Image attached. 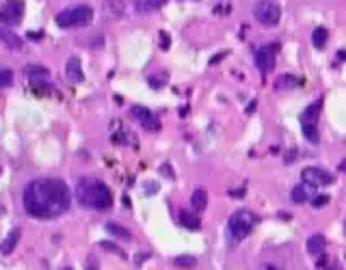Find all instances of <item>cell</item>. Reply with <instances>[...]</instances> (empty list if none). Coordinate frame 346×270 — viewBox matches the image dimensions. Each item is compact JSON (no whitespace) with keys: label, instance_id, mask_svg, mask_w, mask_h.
I'll use <instances>...</instances> for the list:
<instances>
[{"label":"cell","instance_id":"6da1fadb","mask_svg":"<svg viewBox=\"0 0 346 270\" xmlns=\"http://www.w3.org/2000/svg\"><path fill=\"white\" fill-rule=\"evenodd\" d=\"M69 188L63 180L39 178L24 188V207L35 219H54L69 210Z\"/></svg>","mask_w":346,"mask_h":270},{"label":"cell","instance_id":"7a4b0ae2","mask_svg":"<svg viewBox=\"0 0 346 270\" xmlns=\"http://www.w3.org/2000/svg\"><path fill=\"white\" fill-rule=\"evenodd\" d=\"M76 197H78V203L91 207V210H98V212H106L111 210L113 205V195L108 190V186L96 180V178H82L76 184Z\"/></svg>","mask_w":346,"mask_h":270},{"label":"cell","instance_id":"3957f363","mask_svg":"<svg viewBox=\"0 0 346 270\" xmlns=\"http://www.w3.org/2000/svg\"><path fill=\"white\" fill-rule=\"evenodd\" d=\"M256 225H258V216L253 212L238 210V212H234L232 216H229L227 229H229V234H232L234 240H243V238H247L251 232H253Z\"/></svg>","mask_w":346,"mask_h":270},{"label":"cell","instance_id":"277c9868","mask_svg":"<svg viewBox=\"0 0 346 270\" xmlns=\"http://www.w3.org/2000/svg\"><path fill=\"white\" fill-rule=\"evenodd\" d=\"M93 20V9L87 7V5H78V7H71V9H65V11H61L57 15V24L67 28V26H87L91 24Z\"/></svg>","mask_w":346,"mask_h":270},{"label":"cell","instance_id":"5b68a950","mask_svg":"<svg viewBox=\"0 0 346 270\" xmlns=\"http://www.w3.org/2000/svg\"><path fill=\"white\" fill-rule=\"evenodd\" d=\"M253 17L262 26H275L281 20V9L275 0H258L253 5Z\"/></svg>","mask_w":346,"mask_h":270},{"label":"cell","instance_id":"8992f818","mask_svg":"<svg viewBox=\"0 0 346 270\" xmlns=\"http://www.w3.org/2000/svg\"><path fill=\"white\" fill-rule=\"evenodd\" d=\"M22 15H24V3L22 0H7V3L3 5V9H0V20L9 26L17 24L20 20H22Z\"/></svg>","mask_w":346,"mask_h":270},{"label":"cell","instance_id":"52a82bcc","mask_svg":"<svg viewBox=\"0 0 346 270\" xmlns=\"http://www.w3.org/2000/svg\"><path fill=\"white\" fill-rule=\"evenodd\" d=\"M130 112H132V117L139 121L148 132H158V130H160V121H158V117H156L150 108H145V106H132Z\"/></svg>","mask_w":346,"mask_h":270},{"label":"cell","instance_id":"ba28073f","mask_svg":"<svg viewBox=\"0 0 346 270\" xmlns=\"http://www.w3.org/2000/svg\"><path fill=\"white\" fill-rule=\"evenodd\" d=\"M256 65L262 74H270L275 69V46H262L256 50Z\"/></svg>","mask_w":346,"mask_h":270},{"label":"cell","instance_id":"9c48e42d","mask_svg":"<svg viewBox=\"0 0 346 270\" xmlns=\"http://www.w3.org/2000/svg\"><path fill=\"white\" fill-rule=\"evenodd\" d=\"M301 178H303V184H309V186H314V188H318V186H329L333 182V175H329L322 169H316V167L305 169L301 173Z\"/></svg>","mask_w":346,"mask_h":270},{"label":"cell","instance_id":"30bf717a","mask_svg":"<svg viewBox=\"0 0 346 270\" xmlns=\"http://www.w3.org/2000/svg\"><path fill=\"white\" fill-rule=\"evenodd\" d=\"M65 76H67L69 82H82L85 74H82V63H80L78 56L67 59V63H65Z\"/></svg>","mask_w":346,"mask_h":270},{"label":"cell","instance_id":"8fae6325","mask_svg":"<svg viewBox=\"0 0 346 270\" xmlns=\"http://www.w3.org/2000/svg\"><path fill=\"white\" fill-rule=\"evenodd\" d=\"M312 195H314V186H309V184H301V186H295V188H292L290 199L295 201V203H305Z\"/></svg>","mask_w":346,"mask_h":270},{"label":"cell","instance_id":"7c38bea8","mask_svg":"<svg viewBox=\"0 0 346 270\" xmlns=\"http://www.w3.org/2000/svg\"><path fill=\"white\" fill-rule=\"evenodd\" d=\"M324 248H327V240H324V236H320V234L312 236L309 240H307V251H309V255H322Z\"/></svg>","mask_w":346,"mask_h":270},{"label":"cell","instance_id":"4fadbf2b","mask_svg":"<svg viewBox=\"0 0 346 270\" xmlns=\"http://www.w3.org/2000/svg\"><path fill=\"white\" fill-rule=\"evenodd\" d=\"M191 203L197 212H204L206 207H208V192L206 188H195L193 195H191Z\"/></svg>","mask_w":346,"mask_h":270},{"label":"cell","instance_id":"5bb4252c","mask_svg":"<svg viewBox=\"0 0 346 270\" xmlns=\"http://www.w3.org/2000/svg\"><path fill=\"white\" fill-rule=\"evenodd\" d=\"M17 240H20V229H13V232L3 240V244H0V253H3V255L13 253V248L17 246Z\"/></svg>","mask_w":346,"mask_h":270},{"label":"cell","instance_id":"9a60e30c","mask_svg":"<svg viewBox=\"0 0 346 270\" xmlns=\"http://www.w3.org/2000/svg\"><path fill=\"white\" fill-rule=\"evenodd\" d=\"M180 225L184 227V229L197 232L199 227H202V221H199L197 216H195V214H191V212H180Z\"/></svg>","mask_w":346,"mask_h":270},{"label":"cell","instance_id":"2e32d148","mask_svg":"<svg viewBox=\"0 0 346 270\" xmlns=\"http://www.w3.org/2000/svg\"><path fill=\"white\" fill-rule=\"evenodd\" d=\"M171 266L175 268H184V270H191L197 266V257L195 255H177L171 259Z\"/></svg>","mask_w":346,"mask_h":270},{"label":"cell","instance_id":"e0dca14e","mask_svg":"<svg viewBox=\"0 0 346 270\" xmlns=\"http://www.w3.org/2000/svg\"><path fill=\"white\" fill-rule=\"evenodd\" d=\"M301 85V80L297 78V76H290V74H281V76H277V80H275V87L277 89H295V87H299Z\"/></svg>","mask_w":346,"mask_h":270},{"label":"cell","instance_id":"ac0fdd59","mask_svg":"<svg viewBox=\"0 0 346 270\" xmlns=\"http://www.w3.org/2000/svg\"><path fill=\"white\" fill-rule=\"evenodd\" d=\"M0 39H3L11 50H20V48H22V39H20L15 33H11V30H0Z\"/></svg>","mask_w":346,"mask_h":270},{"label":"cell","instance_id":"d6986e66","mask_svg":"<svg viewBox=\"0 0 346 270\" xmlns=\"http://www.w3.org/2000/svg\"><path fill=\"white\" fill-rule=\"evenodd\" d=\"M106 229L113 234V236H117V238H121V240H132V234L125 229V227H121V225H117V223H106Z\"/></svg>","mask_w":346,"mask_h":270},{"label":"cell","instance_id":"ffe728a7","mask_svg":"<svg viewBox=\"0 0 346 270\" xmlns=\"http://www.w3.org/2000/svg\"><path fill=\"white\" fill-rule=\"evenodd\" d=\"M327 37H329L327 28L318 26V28H314V33H312V44L316 46V48H324V44H327Z\"/></svg>","mask_w":346,"mask_h":270},{"label":"cell","instance_id":"44dd1931","mask_svg":"<svg viewBox=\"0 0 346 270\" xmlns=\"http://www.w3.org/2000/svg\"><path fill=\"white\" fill-rule=\"evenodd\" d=\"M167 0H136V9L139 11H154V9L165 7Z\"/></svg>","mask_w":346,"mask_h":270},{"label":"cell","instance_id":"7402d4cb","mask_svg":"<svg viewBox=\"0 0 346 270\" xmlns=\"http://www.w3.org/2000/svg\"><path fill=\"white\" fill-rule=\"evenodd\" d=\"M320 108H322V100H318L316 104H314V106H309V108L305 110V115H303V123H316Z\"/></svg>","mask_w":346,"mask_h":270},{"label":"cell","instance_id":"603a6c76","mask_svg":"<svg viewBox=\"0 0 346 270\" xmlns=\"http://www.w3.org/2000/svg\"><path fill=\"white\" fill-rule=\"evenodd\" d=\"M303 134H305V139L309 143H314V145L320 141V134L316 130V123H303Z\"/></svg>","mask_w":346,"mask_h":270},{"label":"cell","instance_id":"cb8c5ba5","mask_svg":"<svg viewBox=\"0 0 346 270\" xmlns=\"http://www.w3.org/2000/svg\"><path fill=\"white\" fill-rule=\"evenodd\" d=\"M13 85V71L11 69H0V89H5V87H11Z\"/></svg>","mask_w":346,"mask_h":270},{"label":"cell","instance_id":"d4e9b609","mask_svg":"<svg viewBox=\"0 0 346 270\" xmlns=\"http://www.w3.org/2000/svg\"><path fill=\"white\" fill-rule=\"evenodd\" d=\"M167 78H169V76H167L165 71H160L158 76H150L148 82H150V87H152V89H162V87L167 85Z\"/></svg>","mask_w":346,"mask_h":270},{"label":"cell","instance_id":"484cf974","mask_svg":"<svg viewBox=\"0 0 346 270\" xmlns=\"http://www.w3.org/2000/svg\"><path fill=\"white\" fill-rule=\"evenodd\" d=\"M108 7L115 17H123L125 13V7H123V0H108Z\"/></svg>","mask_w":346,"mask_h":270},{"label":"cell","instance_id":"4316f807","mask_svg":"<svg viewBox=\"0 0 346 270\" xmlns=\"http://www.w3.org/2000/svg\"><path fill=\"white\" fill-rule=\"evenodd\" d=\"M100 246L104 248V251H111V253H117V255L125 257V253H123V248H119V246H115V244H113V242H108V240H104V242H100Z\"/></svg>","mask_w":346,"mask_h":270},{"label":"cell","instance_id":"83f0119b","mask_svg":"<svg viewBox=\"0 0 346 270\" xmlns=\"http://www.w3.org/2000/svg\"><path fill=\"white\" fill-rule=\"evenodd\" d=\"M329 203V197L327 195H318V197H314L312 199V207H322V205H327Z\"/></svg>","mask_w":346,"mask_h":270},{"label":"cell","instance_id":"f1b7e54d","mask_svg":"<svg viewBox=\"0 0 346 270\" xmlns=\"http://www.w3.org/2000/svg\"><path fill=\"white\" fill-rule=\"evenodd\" d=\"M28 74L30 76H48V69L46 67H28Z\"/></svg>","mask_w":346,"mask_h":270},{"label":"cell","instance_id":"f546056e","mask_svg":"<svg viewBox=\"0 0 346 270\" xmlns=\"http://www.w3.org/2000/svg\"><path fill=\"white\" fill-rule=\"evenodd\" d=\"M85 270H98L96 257H89V259H87V262H85Z\"/></svg>","mask_w":346,"mask_h":270},{"label":"cell","instance_id":"4dcf8cb0","mask_svg":"<svg viewBox=\"0 0 346 270\" xmlns=\"http://www.w3.org/2000/svg\"><path fill=\"white\" fill-rule=\"evenodd\" d=\"M160 46L167 50V48H169V35H167V33H160Z\"/></svg>","mask_w":346,"mask_h":270},{"label":"cell","instance_id":"1f68e13d","mask_svg":"<svg viewBox=\"0 0 346 270\" xmlns=\"http://www.w3.org/2000/svg\"><path fill=\"white\" fill-rule=\"evenodd\" d=\"M227 54H229V52H227V50H223V52H221V54H216V56H214V59L210 61V65H214V63H218V61H221V59H225Z\"/></svg>","mask_w":346,"mask_h":270},{"label":"cell","instance_id":"d6a6232c","mask_svg":"<svg viewBox=\"0 0 346 270\" xmlns=\"http://www.w3.org/2000/svg\"><path fill=\"white\" fill-rule=\"evenodd\" d=\"M165 175H167V178H171V175H173V171H171V167H169V164H162V169H160Z\"/></svg>","mask_w":346,"mask_h":270},{"label":"cell","instance_id":"836d02e7","mask_svg":"<svg viewBox=\"0 0 346 270\" xmlns=\"http://www.w3.org/2000/svg\"><path fill=\"white\" fill-rule=\"evenodd\" d=\"M229 195H232V197H245V188H234Z\"/></svg>","mask_w":346,"mask_h":270},{"label":"cell","instance_id":"e575fe53","mask_svg":"<svg viewBox=\"0 0 346 270\" xmlns=\"http://www.w3.org/2000/svg\"><path fill=\"white\" fill-rule=\"evenodd\" d=\"M256 104H258L256 100H253V102H251V104H249V106H247V112H253V110H256Z\"/></svg>","mask_w":346,"mask_h":270},{"label":"cell","instance_id":"d590c367","mask_svg":"<svg viewBox=\"0 0 346 270\" xmlns=\"http://www.w3.org/2000/svg\"><path fill=\"white\" fill-rule=\"evenodd\" d=\"M292 158H297V151H290L288 158H286V162H292Z\"/></svg>","mask_w":346,"mask_h":270},{"label":"cell","instance_id":"8d00e7d4","mask_svg":"<svg viewBox=\"0 0 346 270\" xmlns=\"http://www.w3.org/2000/svg\"><path fill=\"white\" fill-rule=\"evenodd\" d=\"M30 39H41V33H28Z\"/></svg>","mask_w":346,"mask_h":270},{"label":"cell","instance_id":"74e56055","mask_svg":"<svg viewBox=\"0 0 346 270\" xmlns=\"http://www.w3.org/2000/svg\"><path fill=\"white\" fill-rule=\"evenodd\" d=\"M266 270H277V268H272V266H268V268H266Z\"/></svg>","mask_w":346,"mask_h":270},{"label":"cell","instance_id":"f35d334b","mask_svg":"<svg viewBox=\"0 0 346 270\" xmlns=\"http://www.w3.org/2000/svg\"><path fill=\"white\" fill-rule=\"evenodd\" d=\"M63 270H71V268H63Z\"/></svg>","mask_w":346,"mask_h":270}]
</instances>
